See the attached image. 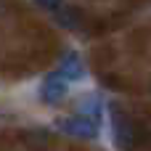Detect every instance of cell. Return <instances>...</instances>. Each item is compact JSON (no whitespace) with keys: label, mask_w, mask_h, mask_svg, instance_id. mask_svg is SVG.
Listing matches in <instances>:
<instances>
[{"label":"cell","mask_w":151,"mask_h":151,"mask_svg":"<svg viewBox=\"0 0 151 151\" xmlns=\"http://www.w3.org/2000/svg\"><path fill=\"white\" fill-rule=\"evenodd\" d=\"M114 138H117L119 149L135 151L143 143V130H141V125H135L127 117H114Z\"/></svg>","instance_id":"6da1fadb"},{"label":"cell","mask_w":151,"mask_h":151,"mask_svg":"<svg viewBox=\"0 0 151 151\" xmlns=\"http://www.w3.org/2000/svg\"><path fill=\"white\" fill-rule=\"evenodd\" d=\"M58 130L72 135V138H82V141H90L98 135V125L90 119V117H69V119H61L58 122Z\"/></svg>","instance_id":"7a4b0ae2"},{"label":"cell","mask_w":151,"mask_h":151,"mask_svg":"<svg viewBox=\"0 0 151 151\" xmlns=\"http://www.w3.org/2000/svg\"><path fill=\"white\" fill-rule=\"evenodd\" d=\"M64 93H66L64 80H61L58 74H50V77L45 80V85H42V98H45L48 104H58V101L64 98Z\"/></svg>","instance_id":"3957f363"},{"label":"cell","mask_w":151,"mask_h":151,"mask_svg":"<svg viewBox=\"0 0 151 151\" xmlns=\"http://www.w3.org/2000/svg\"><path fill=\"white\" fill-rule=\"evenodd\" d=\"M56 19H58V24L61 27H66V29H72V27H80V21H82V16H80V11L77 8H56Z\"/></svg>","instance_id":"277c9868"},{"label":"cell","mask_w":151,"mask_h":151,"mask_svg":"<svg viewBox=\"0 0 151 151\" xmlns=\"http://www.w3.org/2000/svg\"><path fill=\"white\" fill-rule=\"evenodd\" d=\"M40 8H45V11H56V8H61L64 5V0H35Z\"/></svg>","instance_id":"5b68a950"}]
</instances>
